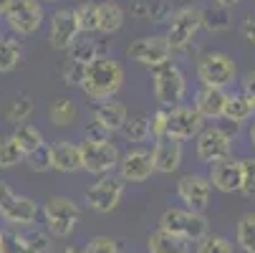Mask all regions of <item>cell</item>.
Wrapping results in <instances>:
<instances>
[{"instance_id":"1","label":"cell","mask_w":255,"mask_h":253,"mask_svg":"<svg viewBox=\"0 0 255 253\" xmlns=\"http://www.w3.org/2000/svg\"><path fill=\"white\" fill-rule=\"evenodd\" d=\"M122 84H124V66L117 58H112V56H99L84 71L81 91L91 101L101 104V101L114 99V94L122 89Z\"/></svg>"},{"instance_id":"2","label":"cell","mask_w":255,"mask_h":253,"mask_svg":"<svg viewBox=\"0 0 255 253\" xmlns=\"http://www.w3.org/2000/svg\"><path fill=\"white\" fill-rule=\"evenodd\" d=\"M152 86H154V99L162 104V109H174L182 104L187 94V76L177 63H164L159 68H154L152 76Z\"/></svg>"},{"instance_id":"3","label":"cell","mask_w":255,"mask_h":253,"mask_svg":"<svg viewBox=\"0 0 255 253\" xmlns=\"http://www.w3.org/2000/svg\"><path fill=\"white\" fill-rule=\"evenodd\" d=\"M159 228L182 238V241H200L205 238L210 231H207V218L202 213H192L187 208H167L162 215H159Z\"/></svg>"},{"instance_id":"4","label":"cell","mask_w":255,"mask_h":253,"mask_svg":"<svg viewBox=\"0 0 255 253\" xmlns=\"http://www.w3.org/2000/svg\"><path fill=\"white\" fill-rule=\"evenodd\" d=\"M197 79L202 86H210V89H228L235 76H238V68H235V61L233 56L223 53V51H210V53H202L197 58Z\"/></svg>"},{"instance_id":"5","label":"cell","mask_w":255,"mask_h":253,"mask_svg":"<svg viewBox=\"0 0 255 253\" xmlns=\"http://www.w3.org/2000/svg\"><path fill=\"white\" fill-rule=\"evenodd\" d=\"M43 218H46V228H48L51 236L66 238V236L74 233V228H76V223L81 218V210L71 198L53 195L43 205Z\"/></svg>"},{"instance_id":"6","label":"cell","mask_w":255,"mask_h":253,"mask_svg":"<svg viewBox=\"0 0 255 253\" xmlns=\"http://www.w3.org/2000/svg\"><path fill=\"white\" fill-rule=\"evenodd\" d=\"M79 150H81V170L91 175H101V177L117 170L119 157H122L117 144H112L109 139H84L79 144Z\"/></svg>"},{"instance_id":"7","label":"cell","mask_w":255,"mask_h":253,"mask_svg":"<svg viewBox=\"0 0 255 253\" xmlns=\"http://www.w3.org/2000/svg\"><path fill=\"white\" fill-rule=\"evenodd\" d=\"M202 28V8L195 5H185L172 13L169 25H167V43L172 51L177 48H187L192 43V38L197 35V30Z\"/></svg>"},{"instance_id":"8","label":"cell","mask_w":255,"mask_h":253,"mask_svg":"<svg viewBox=\"0 0 255 253\" xmlns=\"http://www.w3.org/2000/svg\"><path fill=\"white\" fill-rule=\"evenodd\" d=\"M195 152H197V160L205 165L228 160L233 155V137L223 127H205L195 137Z\"/></svg>"},{"instance_id":"9","label":"cell","mask_w":255,"mask_h":253,"mask_svg":"<svg viewBox=\"0 0 255 253\" xmlns=\"http://www.w3.org/2000/svg\"><path fill=\"white\" fill-rule=\"evenodd\" d=\"M124 180L114 175H104L94 185L86 188V205L96 213H112L124 198Z\"/></svg>"},{"instance_id":"10","label":"cell","mask_w":255,"mask_h":253,"mask_svg":"<svg viewBox=\"0 0 255 253\" xmlns=\"http://www.w3.org/2000/svg\"><path fill=\"white\" fill-rule=\"evenodd\" d=\"M127 56L141 66H149V68H159L164 63H169L172 48L167 43L164 35H141V38L131 41L127 48Z\"/></svg>"},{"instance_id":"11","label":"cell","mask_w":255,"mask_h":253,"mask_svg":"<svg viewBox=\"0 0 255 253\" xmlns=\"http://www.w3.org/2000/svg\"><path fill=\"white\" fill-rule=\"evenodd\" d=\"M177 195L185 203L187 210L192 213H202L210 205V195H212V185L205 175L197 172H187L177 180Z\"/></svg>"},{"instance_id":"12","label":"cell","mask_w":255,"mask_h":253,"mask_svg":"<svg viewBox=\"0 0 255 253\" xmlns=\"http://www.w3.org/2000/svg\"><path fill=\"white\" fill-rule=\"evenodd\" d=\"M5 23L18 35H30L43 23V8L38 0H13L10 10L5 13Z\"/></svg>"},{"instance_id":"13","label":"cell","mask_w":255,"mask_h":253,"mask_svg":"<svg viewBox=\"0 0 255 253\" xmlns=\"http://www.w3.org/2000/svg\"><path fill=\"white\" fill-rule=\"evenodd\" d=\"M205 129V119L192 109V106H174L167 114V137L177 139V142H185L197 137Z\"/></svg>"},{"instance_id":"14","label":"cell","mask_w":255,"mask_h":253,"mask_svg":"<svg viewBox=\"0 0 255 253\" xmlns=\"http://www.w3.org/2000/svg\"><path fill=\"white\" fill-rule=\"evenodd\" d=\"M119 177L124 183H144L149 180L154 172V160H152V150H144V147H131L129 152H124L119 157Z\"/></svg>"},{"instance_id":"15","label":"cell","mask_w":255,"mask_h":253,"mask_svg":"<svg viewBox=\"0 0 255 253\" xmlns=\"http://www.w3.org/2000/svg\"><path fill=\"white\" fill-rule=\"evenodd\" d=\"M79 23L74 15V8H58L51 15V30H48V43L53 51H68L71 43L79 38Z\"/></svg>"},{"instance_id":"16","label":"cell","mask_w":255,"mask_h":253,"mask_svg":"<svg viewBox=\"0 0 255 253\" xmlns=\"http://www.w3.org/2000/svg\"><path fill=\"white\" fill-rule=\"evenodd\" d=\"M210 185L220 193H240V185H243V167L238 160L228 157V160H220L210 165Z\"/></svg>"},{"instance_id":"17","label":"cell","mask_w":255,"mask_h":253,"mask_svg":"<svg viewBox=\"0 0 255 253\" xmlns=\"http://www.w3.org/2000/svg\"><path fill=\"white\" fill-rule=\"evenodd\" d=\"M182 142L177 139H169V137H162L154 142L152 147V160H154V172H164V175H172L174 170H179L182 165Z\"/></svg>"},{"instance_id":"18","label":"cell","mask_w":255,"mask_h":253,"mask_svg":"<svg viewBox=\"0 0 255 253\" xmlns=\"http://www.w3.org/2000/svg\"><path fill=\"white\" fill-rule=\"evenodd\" d=\"M35 215H38V203L33 198H25V195H15L3 210H0V218L10 226H33L35 223Z\"/></svg>"},{"instance_id":"19","label":"cell","mask_w":255,"mask_h":253,"mask_svg":"<svg viewBox=\"0 0 255 253\" xmlns=\"http://www.w3.org/2000/svg\"><path fill=\"white\" fill-rule=\"evenodd\" d=\"M228 96H230V94H228L225 89H210V86H202V89L195 94L192 109H195L202 119H220V117H223V109H225Z\"/></svg>"},{"instance_id":"20","label":"cell","mask_w":255,"mask_h":253,"mask_svg":"<svg viewBox=\"0 0 255 253\" xmlns=\"http://www.w3.org/2000/svg\"><path fill=\"white\" fill-rule=\"evenodd\" d=\"M127 117H129V109H127L122 101H117V99L101 101V104H96V109H94V122H96L106 134L119 132V129L124 127Z\"/></svg>"},{"instance_id":"21","label":"cell","mask_w":255,"mask_h":253,"mask_svg":"<svg viewBox=\"0 0 255 253\" xmlns=\"http://www.w3.org/2000/svg\"><path fill=\"white\" fill-rule=\"evenodd\" d=\"M51 167L58 172H79L81 170V150L79 144L61 139L51 144Z\"/></svg>"},{"instance_id":"22","label":"cell","mask_w":255,"mask_h":253,"mask_svg":"<svg viewBox=\"0 0 255 253\" xmlns=\"http://www.w3.org/2000/svg\"><path fill=\"white\" fill-rule=\"evenodd\" d=\"M147 248H149V253H190V243L187 241H182V238H177V236H172V233H167L162 228H157L149 236Z\"/></svg>"},{"instance_id":"23","label":"cell","mask_w":255,"mask_h":253,"mask_svg":"<svg viewBox=\"0 0 255 253\" xmlns=\"http://www.w3.org/2000/svg\"><path fill=\"white\" fill-rule=\"evenodd\" d=\"M13 142L20 147V152L23 155H30L33 150H38L41 144H43V134H41V129L35 127V124H30V122H20V124H15V129H13Z\"/></svg>"},{"instance_id":"24","label":"cell","mask_w":255,"mask_h":253,"mask_svg":"<svg viewBox=\"0 0 255 253\" xmlns=\"http://www.w3.org/2000/svg\"><path fill=\"white\" fill-rule=\"evenodd\" d=\"M253 114H255V109H253V104H250V99H248L245 94H233V96H228L225 109H223V119H228V122H233V124H243V122H248Z\"/></svg>"},{"instance_id":"25","label":"cell","mask_w":255,"mask_h":253,"mask_svg":"<svg viewBox=\"0 0 255 253\" xmlns=\"http://www.w3.org/2000/svg\"><path fill=\"white\" fill-rule=\"evenodd\" d=\"M124 25V10L122 5L106 0V3H99V30L101 33H117Z\"/></svg>"},{"instance_id":"26","label":"cell","mask_w":255,"mask_h":253,"mask_svg":"<svg viewBox=\"0 0 255 253\" xmlns=\"http://www.w3.org/2000/svg\"><path fill=\"white\" fill-rule=\"evenodd\" d=\"M76 104L71 101V99H66V96H58L56 101H51V106H48V119H51V124H56V127H68V124H74L76 122Z\"/></svg>"},{"instance_id":"27","label":"cell","mask_w":255,"mask_h":253,"mask_svg":"<svg viewBox=\"0 0 255 253\" xmlns=\"http://www.w3.org/2000/svg\"><path fill=\"white\" fill-rule=\"evenodd\" d=\"M124 134L127 142H144L149 137V114L144 112H136V114H129L124 127L119 129Z\"/></svg>"},{"instance_id":"28","label":"cell","mask_w":255,"mask_h":253,"mask_svg":"<svg viewBox=\"0 0 255 253\" xmlns=\"http://www.w3.org/2000/svg\"><path fill=\"white\" fill-rule=\"evenodd\" d=\"M23 58V46L15 38H0V74H10Z\"/></svg>"},{"instance_id":"29","label":"cell","mask_w":255,"mask_h":253,"mask_svg":"<svg viewBox=\"0 0 255 253\" xmlns=\"http://www.w3.org/2000/svg\"><path fill=\"white\" fill-rule=\"evenodd\" d=\"M235 243L245 253H255V213H245L235 228Z\"/></svg>"},{"instance_id":"30","label":"cell","mask_w":255,"mask_h":253,"mask_svg":"<svg viewBox=\"0 0 255 253\" xmlns=\"http://www.w3.org/2000/svg\"><path fill=\"white\" fill-rule=\"evenodd\" d=\"M202 25L210 30V33H223L230 28V10L228 8H205L202 10Z\"/></svg>"},{"instance_id":"31","label":"cell","mask_w":255,"mask_h":253,"mask_svg":"<svg viewBox=\"0 0 255 253\" xmlns=\"http://www.w3.org/2000/svg\"><path fill=\"white\" fill-rule=\"evenodd\" d=\"M76 23L81 33H94L99 30V3H81L74 8Z\"/></svg>"},{"instance_id":"32","label":"cell","mask_w":255,"mask_h":253,"mask_svg":"<svg viewBox=\"0 0 255 253\" xmlns=\"http://www.w3.org/2000/svg\"><path fill=\"white\" fill-rule=\"evenodd\" d=\"M68 53H71V61L81 63V66H89L91 61L99 58V48H96V43L91 38H76L74 43H71Z\"/></svg>"},{"instance_id":"33","label":"cell","mask_w":255,"mask_h":253,"mask_svg":"<svg viewBox=\"0 0 255 253\" xmlns=\"http://www.w3.org/2000/svg\"><path fill=\"white\" fill-rule=\"evenodd\" d=\"M195 253H235V246L230 238L217 236V233H207L205 238L197 241Z\"/></svg>"},{"instance_id":"34","label":"cell","mask_w":255,"mask_h":253,"mask_svg":"<svg viewBox=\"0 0 255 253\" xmlns=\"http://www.w3.org/2000/svg\"><path fill=\"white\" fill-rule=\"evenodd\" d=\"M0 251L3 253H35L28 238L15 231H0Z\"/></svg>"},{"instance_id":"35","label":"cell","mask_w":255,"mask_h":253,"mask_svg":"<svg viewBox=\"0 0 255 253\" xmlns=\"http://www.w3.org/2000/svg\"><path fill=\"white\" fill-rule=\"evenodd\" d=\"M23 160H25V155L13 142V137H0V170H10Z\"/></svg>"},{"instance_id":"36","label":"cell","mask_w":255,"mask_h":253,"mask_svg":"<svg viewBox=\"0 0 255 253\" xmlns=\"http://www.w3.org/2000/svg\"><path fill=\"white\" fill-rule=\"evenodd\" d=\"M30 112H33V99H30L28 94H18V96L10 101L5 117H8V122L20 124V122H25V119L30 117Z\"/></svg>"},{"instance_id":"37","label":"cell","mask_w":255,"mask_h":253,"mask_svg":"<svg viewBox=\"0 0 255 253\" xmlns=\"http://www.w3.org/2000/svg\"><path fill=\"white\" fill-rule=\"evenodd\" d=\"M25 162H28V167L33 172H48V170H53L51 167V144L43 142L38 150H33L30 155H25Z\"/></svg>"},{"instance_id":"38","label":"cell","mask_w":255,"mask_h":253,"mask_svg":"<svg viewBox=\"0 0 255 253\" xmlns=\"http://www.w3.org/2000/svg\"><path fill=\"white\" fill-rule=\"evenodd\" d=\"M240 167H243V185H240V193H243L248 200H255V157L240 160Z\"/></svg>"},{"instance_id":"39","label":"cell","mask_w":255,"mask_h":253,"mask_svg":"<svg viewBox=\"0 0 255 253\" xmlns=\"http://www.w3.org/2000/svg\"><path fill=\"white\" fill-rule=\"evenodd\" d=\"M84 253H119V243L112 236H94L86 243Z\"/></svg>"},{"instance_id":"40","label":"cell","mask_w":255,"mask_h":253,"mask_svg":"<svg viewBox=\"0 0 255 253\" xmlns=\"http://www.w3.org/2000/svg\"><path fill=\"white\" fill-rule=\"evenodd\" d=\"M167 114H169V109H157L149 117V137H154V139L167 137Z\"/></svg>"},{"instance_id":"41","label":"cell","mask_w":255,"mask_h":253,"mask_svg":"<svg viewBox=\"0 0 255 253\" xmlns=\"http://www.w3.org/2000/svg\"><path fill=\"white\" fill-rule=\"evenodd\" d=\"M23 236L28 238V243L33 246V251H35V253H48V248H51V238H48V233L30 228V231H28V233H23Z\"/></svg>"},{"instance_id":"42","label":"cell","mask_w":255,"mask_h":253,"mask_svg":"<svg viewBox=\"0 0 255 253\" xmlns=\"http://www.w3.org/2000/svg\"><path fill=\"white\" fill-rule=\"evenodd\" d=\"M172 5L167 3V0H157L154 5H149V20L152 23H164V20H169L172 18Z\"/></svg>"},{"instance_id":"43","label":"cell","mask_w":255,"mask_h":253,"mask_svg":"<svg viewBox=\"0 0 255 253\" xmlns=\"http://www.w3.org/2000/svg\"><path fill=\"white\" fill-rule=\"evenodd\" d=\"M84 71H86V66H81V63H74V61H71V63L66 66V71H63V79H66V84H68V86H81Z\"/></svg>"},{"instance_id":"44","label":"cell","mask_w":255,"mask_h":253,"mask_svg":"<svg viewBox=\"0 0 255 253\" xmlns=\"http://www.w3.org/2000/svg\"><path fill=\"white\" fill-rule=\"evenodd\" d=\"M240 86H243V94H245V96L250 99V104H253V109H255V68H250L248 74L243 76Z\"/></svg>"},{"instance_id":"45","label":"cell","mask_w":255,"mask_h":253,"mask_svg":"<svg viewBox=\"0 0 255 253\" xmlns=\"http://www.w3.org/2000/svg\"><path fill=\"white\" fill-rule=\"evenodd\" d=\"M240 33H243V38H245L248 43L255 46V13H248V15H245V20H243V25H240Z\"/></svg>"},{"instance_id":"46","label":"cell","mask_w":255,"mask_h":253,"mask_svg":"<svg viewBox=\"0 0 255 253\" xmlns=\"http://www.w3.org/2000/svg\"><path fill=\"white\" fill-rule=\"evenodd\" d=\"M149 5H152V3H147V0H131L129 10H131V15L139 18V20H149Z\"/></svg>"},{"instance_id":"47","label":"cell","mask_w":255,"mask_h":253,"mask_svg":"<svg viewBox=\"0 0 255 253\" xmlns=\"http://www.w3.org/2000/svg\"><path fill=\"white\" fill-rule=\"evenodd\" d=\"M15 198V193H13V188L5 183V180H0V210H3L10 200Z\"/></svg>"},{"instance_id":"48","label":"cell","mask_w":255,"mask_h":253,"mask_svg":"<svg viewBox=\"0 0 255 253\" xmlns=\"http://www.w3.org/2000/svg\"><path fill=\"white\" fill-rule=\"evenodd\" d=\"M86 139H109V134L96 122H91V124H86Z\"/></svg>"},{"instance_id":"49","label":"cell","mask_w":255,"mask_h":253,"mask_svg":"<svg viewBox=\"0 0 255 253\" xmlns=\"http://www.w3.org/2000/svg\"><path fill=\"white\" fill-rule=\"evenodd\" d=\"M212 3H215V5H220V8H228V10H230V8H235V5L240 3V0H212Z\"/></svg>"},{"instance_id":"50","label":"cell","mask_w":255,"mask_h":253,"mask_svg":"<svg viewBox=\"0 0 255 253\" xmlns=\"http://www.w3.org/2000/svg\"><path fill=\"white\" fill-rule=\"evenodd\" d=\"M10 5H13V0H0V15H5L10 10Z\"/></svg>"},{"instance_id":"51","label":"cell","mask_w":255,"mask_h":253,"mask_svg":"<svg viewBox=\"0 0 255 253\" xmlns=\"http://www.w3.org/2000/svg\"><path fill=\"white\" fill-rule=\"evenodd\" d=\"M58 253H84V248H79V246H66V248H61Z\"/></svg>"},{"instance_id":"52","label":"cell","mask_w":255,"mask_h":253,"mask_svg":"<svg viewBox=\"0 0 255 253\" xmlns=\"http://www.w3.org/2000/svg\"><path fill=\"white\" fill-rule=\"evenodd\" d=\"M250 142H253V147H255V119H253V124H250Z\"/></svg>"},{"instance_id":"53","label":"cell","mask_w":255,"mask_h":253,"mask_svg":"<svg viewBox=\"0 0 255 253\" xmlns=\"http://www.w3.org/2000/svg\"><path fill=\"white\" fill-rule=\"evenodd\" d=\"M38 3H53V0H38Z\"/></svg>"},{"instance_id":"54","label":"cell","mask_w":255,"mask_h":253,"mask_svg":"<svg viewBox=\"0 0 255 253\" xmlns=\"http://www.w3.org/2000/svg\"><path fill=\"white\" fill-rule=\"evenodd\" d=\"M0 253H3V251H0Z\"/></svg>"}]
</instances>
